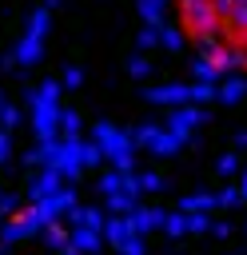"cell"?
<instances>
[{
	"mask_svg": "<svg viewBox=\"0 0 247 255\" xmlns=\"http://www.w3.org/2000/svg\"><path fill=\"white\" fill-rule=\"evenodd\" d=\"M76 243H80V247H96V239H92L88 231H80V235H76Z\"/></svg>",
	"mask_w": 247,
	"mask_h": 255,
	"instance_id": "cell-2",
	"label": "cell"
},
{
	"mask_svg": "<svg viewBox=\"0 0 247 255\" xmlns=\"http://www.w3.org/2000/svg\"><path fill=\"white\" fill-rule=\"evenodd\" d=\"M175 28L207 76H247V0H175Z\"/></svg>",
	"mask_w": 247,
	"mask_h": 255,
	"instance_id": "cell-1",
	"label": "cell"
}]
</instances>
